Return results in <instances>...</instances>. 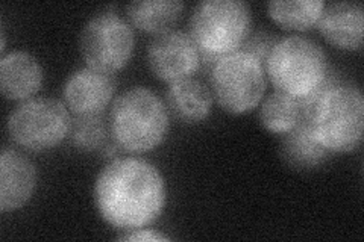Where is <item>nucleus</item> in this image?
Returning a JSON list of instances; mask_svg holds the SVG:
<instances>
[{"mask_svg":"<svg viewBox=\"0 0 364 242\" xmlns=\"http://www.w3.org/2000/svg\"><path fill=\"white\" fill-rule=\"evenodd\" d=\"M167 200L166 182L159 170L136 158H122L99 172L95 203L100 216L122 230L155 223Z\"/></svg>","mask_w":364,"mask_h":242,"instance_id":"1","label":"nucleus"},{"mask_svg":"<svg viewBox=\"0 0 364 242\" xmlns=\"http://www.w3.org/2000/svg\"><path fill=\"white\" fill-rule=\"evenodd\" d=\"M302 120L329 152H350L363 140V93L355 85L326 77L302 99Z\"/></svg>","mask_w":364,"mask_h":242,"instance_id":"2","label":"nucleus"},{"mask_svg":"<svg viewBox=\"0 0 364 242\" xmlns=\"http://www.w3.org/2000/svg\"><path fill=\"white\" fill-rule=\"evenodd\" d=\"M167 131L166 103L149 88H129L114 100L109 112V132L114 143L127 152H151L163 143Z\"/></svg>","mask_w":364,"mask_h":242,"instance_id":"3","label":"nucleus"},{"mask_svg":"<svg viewBox=\"0 0 364 242\" xmlns=\"http://www.w3.org/2000/svg\"><path fill=\"white\" fill-rule=\"evenodd\" d=\"M188 26L200 64L208 60L213 65L218 57L242 48L252 28V14L242 0H203L193 9Z\"/></svg>","mask_w":364,"mask_h":242,"instance_id":"4","label":"nucleus"},{"mask_svg":"<svg viewBox=\"0 0 364 242\" xmlns=\"http://www.w3.org/2000/svg\"><path fill=\"white\" fill-rule=\"evenodd\" d=\"M277 91L294 99H305L328 77V61L316 41L291 35L273 45L264 64Z\"/></svg>","mask_w":364,"mask_h":242,"instance_id":"5","label":"nucleus"},{"mask_svg":"<svg viewBox=\"0 0 364 242\" xmlns=\"http://www.w3.org/2000/svg\"><path fill=\"white\" fill-rule=\"evenodd\" d=\"M264 91L266 68L252 53L238 49L211 65V93L226 112H249L263 99Z\"/></svg>","mask_w":364,"mask_h":242,"instance_id":"6","label":"nucleus"},{"mask_svg":"<svg viewBox=\"0 0 364 242\" xmlns=\"http://www.w3.org/2000/svg\"><path fill=\"white\" fill-rule=\"evenodd\" d=\"M72 120L64 103L53 97L21 101L9 114L8 132L13 141L32 152L58 145L70 132Z\"/></svg>","mask_w":364,"mask_h":242,"instance_id":"7","label":"nucleus"},{"mask_svg":"<svg viewBox=\"0 0 364 242\" xmlns=\"http://www.w3.org/2000/svg\"><path fill=\"white\" fill-rule=\"evenodd\" d=\"M135 48V35L128 21L116 13L91 17L79 33V52L88 67L114 73L127 65Z\"/></svg>","mask_w":364,"mask_h":242,"instance_id":"8","label":"nucleus"},{"mask_svg":"<svg viewBox=\"0 0 364 242\" xmlns=\"http://www.w3.org/2000/svg\"><path fill=\"white\" fill-rule=\"evenodd\" d=\"M147 64L158 79L175 82L199 70L200 52L190 33L168 29L156 33L151 41Z\"/></svg>","mask_w":364,"mask_h":242,"instance_id":"9","label":"nucleus"},{"mask_svg":"<svg viewBox=\"0 0 364 242\" xmlns=\"http://www.w3.org/2000/svg\"><path fill=\"white\" fill-rule=\"evenodd\" d=\"M116 79L96 68H79L67 77L64 99L76 115L102 114L116 93Z\"/></svg>","mask_w":364,"mask_h":242,"instance_id":"10","label":"nucleus"},{"mask_svg":"<svg viewBox=\"0 0 364 242\" xmlns=\"http://www.w3.org/2000/svg\"><path fill=\"white\" fill-rule=\"evenodd\" d=\"M37 185V170L16 150L5 148L0 156V211L13 212L25 206Z\"/></svg>","mask_w":364,"mask_h":242,"instance_id":"11","label":"nucleus"},{"mask_svg":"<svg viewBox=\"0 0 364 242\" xmlns=\"http://www.w3.org/2000/svg\"><path fill=\"white\" fill-rule=\"evenodd\" d=\"M323 38L338 49L355 50L363 45L364 9L357 2H336L323 8L317 21Z\"/></svg>","mask_w":364,"mask_h":242,"instance_id":"12","label":"nucleus"},{"mask_svg":"<svg viewBox=\"0 0 364 242\" xmlns=\"http://www.w3.org/2000/svg\"><path fill=\"white\" fill-rule=\"evenodd\" d=\"M43 68L36 56L16 50L0 60V88L9 100H26L41 88Z\"/></svg>","mask_w":364,"mask_h":242,"instance_id":"13","label":"nucleus"},{"mask_svg":"<svg viewBox=\"0 0 364 242\" xmlns=\"http://www.w3.org/2000/svg\"><path fill=\"white\" fill-rule=\"evenodd\" d=\"M166 106L182 123H199L210 115L213 93L202 80L184 77L170 82L166 89Z\"/></svg>","mask_w":364,"mask_h":242,"instance_id":"14","label":"nucleus"},{"mask_svg":"<svg viewBox=\"0 0 364 242\" xmlns=\"http://www.w3.org/2000/svg\"><path fill=\"white\" fill-rule=\"evenodd\" d=\"M279 155L290 168L306 171L326 163L331 152L317 140L302 120L296 128L282 133Z\"/></svg>","mask_w":364,"mask_h":242,"instance_id":"15","label":"nucleus"},{"mask_svg":"<svg viewBox=\"0 0 364 242\" xmlns=\"http://www.w3.org/2000/svg\"><path fill=\"white\" fill-rule=\"evenodd\" d=\"M184 2L181 0H144L127 6L129 21L146 32H164L179 18Z\"/></svg>","mask_w":364,"mask_h":242,"instance_id":"16","label":"nucleus"},{"mask_svg":"<svg viewBox=\"0 0 364 242\" xmlns=\"http://www.w3.org/2000/svg\"><path fill=\"white\" fill-rule=\"evenodd\" d=\"M259 121L273 133H286L302 121V100L275 91L259 108Z\"/></svg>","mask_w":364,"mask_h":242,"instance_id":"17","label":"nucleus"},{"mask_svg":"<svg viewBox=\"0 0 364 242\" xmlns=\"http://www.w3.org/2000/svg\"><path fill=\"white\" fill-rule=\"evenodd\" d=\"M326 6L322 0H273L269 2V16L279 26L294 31H305L317 25Z\"/></svg>","mask_w":364,"mask_h":242,"instance_id":"18","label":"nucleus"},{"mask_svg":"<svg viewBox=\"0 0 364 242\" xmlns=\"http://www.w3.org/2000/svg\"><path fill=\"white\" fill-rule=\"evenodd\" d=\"M109 126L105 123L100 114L96 115H76L72 120L68 138L75 148L82 152H95L100 147H105Z\"/></svg>","mask_w":364,"mask_h":242,"instance_id":"19","label":"nucleus"},{"mask_svg":"<svg viewBox=\"0 0 364 242\" xmlns=\"http://www.w3.org/2000/svg\"><path fill=\"white\" fill-rule=\"evenodd\" d=\"M277 41H278V38L275 35H272V33L258 32L243 43L242 50H246L249 53L255 55L261 62L266 64L267 55L270 53L272 48L275 45Z\"/></svg>","mask_w":364,"mask_h":242,"instance_id":"20","label":"nucleus"},{"mask_svg":"<svg viewBox=\"0 0 364 242\" xmlns=\"http://www.w3.org/2000/svg\"><path fill=\"white\" fill-rule=\"evenodd\" d=\"M129 233L127 235H120V241H168L170 236L163 235L159 232H155V230H146V229H134L128 230Z\"/></svg>","mask_w":364,"mask_h":242,"instance_id":"21","label":"nucleus"}]
</instances>
